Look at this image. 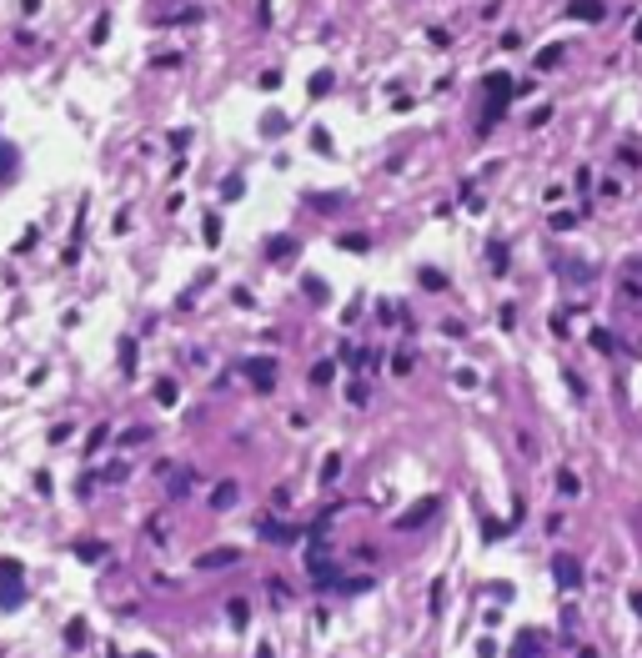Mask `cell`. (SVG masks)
Returning a JSON list of instances; mask_svg holds the SVG:
<instances>
[{"label":"cell","instance_id":"35","mask_svg":"<svg viewBox=\"0 0 642 658\" xmlns=\"http://www.w3.org/2000/svg\"><path fill=\"white\" fill-rule=\"evenodd\" d=\"M336 473H341V457H336V453H331V457H327V468H321V478H327V482H331V478H336Z\"/></svg>","mask_w":642,"mask_h":658},{"label":"cell","instance_id":"23","mask_svg":"<svg viewBox=\"0 0 642 658\" xmlns=\"http://www.w3.org/2000/svg\"><path fill=\"white\" fill-rule=\"evenodd\" d=\"M422 287H426V292H442V287H446V277H442V271H432V267H426V271H422Z\"/></svg>","mask_w":642,"mask_h":658},{"label":"cell","instance_id":"8","mask_svg":"<svg viewBox=\"0 0 642 658\" xmlns=\"http://www.w3.org/2000/svg\"><path fill=\"white\" fill-rule=\"evenodd\" d=\"M261 538H271V543H291V538H296V528L276 523V518H261Z\"/></svg>","mask_w":642,"mask_h":658},{"label":"cell","instance_id":"5","mask_svg":"<svg viewBox=\"0 0 642 658\" xmlns=\"http://www.w3.org/2000/svg\"><path fill=\"white\" fill-rule=\"evenodd\" d=\"M567 15H572V20H587V26H592V20H602V15H607V6H602V0H572Z\"/></svg>","mask_w":642,"mask_h":658},{"label":"cell","instance_id":"11","mask_svg":"<svg viewBox=\"0 0 642 658\" xmlns=\"http://www.w3.org/2000/svg\"><path fill=\"white\" fill-rule=\"evenodd\" d=\"M156 402H161V407H176V382H171V377L156 382Z\"/></svg>","mask_w":642,"mask_h":658},{"label":"cell","instance_id":"15","mask_svg":"<svg viewBox=\"0 0 642 658\" xmlns=\"http://www.w3.org/2000/svg\"><path fill=\"white\" fill-rule=\"evenodd\" d=\"M105 35H111V15H96V26H91V46H105Z\"/></svg>","mask_w":642,"mask_h":658},{"label":"cell","instance_id":"21","mask_svg":"<svg viewBox=\"0 0 642 658\" xmlns=\"http://www.w3.org/2000/svg\"><path fill=\"white\" fill-rule=\"evenodd\" d=\"M557 60H562V46H547V51L537 56V71H552V66H557Z\"/></svg>","mask_w":642,"mask_h":658},{"label":"cell","instance_id":"22","mask_svg":"<svg viewBox=\"0 0 642 658\" xmlns=\"http://www.w3.org/2000/svg\"><path fill=\"white\" fill-rule=\"evenodd\" d=\"M121 367H125V372L136 367V337H125V342H121Z\"/></svg>","mask_w":642,"mask_h":658},{"label":"cell","instance_id":"24","mask_svg":"<svg viewBox=\"0 0 642 658\" xmlns=\"http://www.w3.org/2000/svg\"><path fill=\"white\" fill-rule=\"evenodd\" d=\"M592 347H597V352H612L617 342H612V332H607V327H597V332H592Z\"/></svg>","mask_w":642,"mask_h":658},{"label":"cell","instance_id":"28","mask_svg":"<svg viewBox=\"0 0 642 658\" xmlns=\"http://www.w3.org/2000/svg\"><path fill=\"white\" fill-rule=\"evenodd\" d=\"M327 91H331V76H327V71L311 76V96H327Z\"/></svg>","mask_w":642,"mask_h":658},{"label":"cell","instance_id":"3","mask_svg":"<svg viewBox=\"0 0 642 658\" xmlns=\"http://www.w3.org/2000/svg\"><path fill=\"white\" fill-rule=\"evenodd\" d=\"M552 578H557L562 593H577V588H582V563L567 558V553H557V558H552Z\"/></svg>","mask_w":642,"mask_h":658},{"label":"cell","instance_id":"19","mask_svg":"<svg viewBox=\"0 0 642 658\" xmlns=\"http://www.w3.org/2000/svg\"><path fill=\"white\" fill-rule=\"evenodd\" d=\"M66 643H71V648H80V643H85V623H80V618H71V623H66Z\"/></svg>","mask_w":642,"mask_h":658},{"label":"cell","instance_id":"4","mask_svg":"<svg viewBox=\"0 0 642 658\" xmlns=\"http://www.w3.org/2000/svg\"><path fill=\"white\" fill-rule=\"evenodd\" d=\"M231 563H241V548H206V553L196 558L201 573H226Z\"/></svg>","mask_w":642,"mask_h":658},{"label":"cell","instance_id":"14","mask_svg":"<svg viewBox=\"0 0 642 658\" xmlns=\"http://www.w3.org/2000/svg\"><path fill=\"white\" fill-rule=\"evenodd\" d=\"M557 487H562L567 498H577V493H582V482H577V473H572V468H562V473H557Z\"/></svg>","mask_w":642,"mask_h":658},{"label":"cell","instance_id":"32","mask_svg":"<svg viewBox=\"0 0 642 658\" xmlns=\"http://www.w3.org/2000/svg\"><path fill=\"white\" fill-rule=\"evenodd\" d=\"M392 372H412V352H397L392 357Z\"/></svg>","mask_w":642,"mask_h":658},{"label":"cell","instance_id":"33","mask_svg":"<svg viewBox=\"0 0 642 658\" xmlns=\"http://www.w3.org/2000/svg\"><path fill=\"white\" fill-rule=\"evenodd\" d=\"M0 578H20V563L15 558H0Z\"/></svg>","mask_w":642,"mask_h":658},{"label":"cell","instance_id":"9","mask_svg":"<svg viewBox=\"0 0 642 658\" xmlns=\"http://www.w3.org/2000/svg\"><path fill=\"white\" fill-rule=\"evenodd\" d=\"M76 558H80V563H101V558H105V543H96V538H91V543H76Z\"/></svg>","mask_w":642,"mask_h":658},{"label":"cell","instance_id":"13","mask_svg":"<svg viewBox=\"0 0 642 658\" xmlns=\"http://www.w3.org/2000/svg\"><path fill=\"white\" fill-rule=\"evenodd\" d=\"M296 257V242L291 237H276V246H271V262H291Z\"/></svg>","mask_w":642,"mask_h":658},{"label":"cell","instance_id":"10","mask_svg":"<svg viewBox=\"0 0 642 658\" xmlns=\"http://www.w3.org/2000/svg\"><path fill=\"white\" fill-rule=\"evenodd\" d=\"M226 618L246 628V618H251V608H246V598H226Z\"/></svg>","mask_w":642,"mask_h":658},{"label":"cell","instance_id":"20","mask_svg":"<svg viewBox=\"0 0 642 658\" xmlns=\"http://www.w3.org/2000/svg\"><path fill=\"white\" fill-rule=\"evenodd\" d=\"M266 593H271V598H276V608H281V603H291V588H286L281 578H271V583H266Z\"/></svg>","mask_w":642,"mask_h":658},{"label":"cell","instance_id":"12","mask_svg":"<svg viewBox=\"0 0 642 658\" xmlns=\"http://www.w3.org/2000/svg\"><path fill=\"white\" fill-rule=\"evenodd\" d=\"M241 191H246V181H241L236 171H231V176L221 181V201H236V196H241Z\"/></svg>","mask_w":642,"mask_h":658},{"label":"cell","instance_id":"37","mask_svg":"<svg viewBox=\"0 0 642 658\" xmlns=\"http://www.w3.org/2000/svg\"><path fill=\"white\" fill-rule=\"evenodd\" d=\"M111 658H121V653H111Z\"/></svg>","mask_w":642,"mask_h":658},{"label":"cell","instance_id":"25","mask_svg":"<svg viewBox=\"0 0 642 658\" xmlns=\"http://www.w3.org/2000/svg\"><path fill=\"white\" fill-rule=\"evenodd\" d=\"M341 246H347V251H367L372 242H367V237H361V231H347V237H341Z\"/></svg>","mask_w":642,"mask_h":658},{"label":"cell","instance_id":"30","mask_svg":"<svg viewBox=\"0 0 642 658\" xmlns=\"http://www.w3.org/2000/svg\"><path fill=\"white\" fill-rule=\"evenodd\" d=\"M261 131H266V136H276V131H286V116H276V111H271V116H266V126H261Z\"/></svg>","mask_w":642,"mask_h":658},{"label":"cell","instance_id":"1","mask_svg":"<svg viewBox=\"0 0 642 658\" xmlns=\"http://www.w3.org/2000/svg\"><path fill=\"white\" fill-rule=\"evenodd\" d=\"M241 372H246V382L256 392H271L276 387V357H251V362H241Z\"/></svg>","mask_w":642,"mask_h":658},{"label":"cell","instance_id":"26","mask_svg":"<svg viewBox=\"0 0 642 658\" xmlns=\"http://www.w3.org/2000/svg\"><path fill=\"white\" fill-rule=\"evenodd\" d=\"M311 206H316V211H336L341 196H336V191H327V196H311Z\"/></svg>","mask_w":642,"mask_h":658},{"label":"cell","instance_id":"29","mask_svg":"<svg viewBox=\"0 0 642 658\" xmlns=\"http://www.w3.org/2000/svg\"><path fill=\"white\" fill-rule=\"evenodd\" d=\"M347 402H352V407H361V402H367V382H352V392H347Z\"/></svg>","mask_w":642,"mask_h":658},{"label":"cell","instance_id":"18","mask_svg":"<svg viewBox=\"0 0 642 658\" xmlns=\"http://www.w3.org/2000/svg\"><path fill=\"white\" fill-rule=\"evenodd\" d=\"M331 377H336V362H316V367H311V382H316V387H327Z\"/></svg>","mask_w":642,"mask_h":658},{"label":"cell","instance_id":"34","mask_svg":"<svg viewBox=\"0 0 642 658\" xmlns=\"http://www.w3.org/2000/svg\"><path fill=\"white\" fill-rule=\"evenodd\" d=\"M552 226H557V231H567V226H577V217H572V211H557V217H552Z\"/></svg>","mask_w":642,"mask_h":658},{"label":"cell","instance_id":"6","mask_svg":"<svg viewBox=\"0 0 642 658\" xmlns=\"http://www.w3.org/2000/svg\"><path fill=\"white\" fill-rule=\"evenodd\" d=\"M236 498H241V482H231V478H226L221 487H211V507H216V513H226Z\"/></svg>","mask_w":642,"mask_h":658},{"label":"cell","instance_id":"7","mask_svg":"<svg viewBox=\"0 0 642 658\" xmlns=\"http://www.w3.org/2000/svg\"><path fill=\"white\" fill-rule=\"evenodd\" d=\"M20 603H26V588H20V578H0V608H20Z\"/></svg>","mask_w":642,"mask_h":658},{"label":"cell","instance_id":"17","mask_svg":"<svg viewBox=\"0 0 642 658\" xmlns=\"http://www.w3.org/2000/svg\"><path fill=\"white\" fill-rule=\"evenodd\" d=\"M146 437H151V428H125V432H121V448H141Z\"/></svg>","mask_w":642,"mask_h":658},{"label":"cell","instance_id":"2","mask_svg":"<svg viewBox=\"0 0 642 658\" xmlns=\"http://www.w3.org/2000/svg\"><path fill=\"white\" fill-rule=\"evenodd\" d=\"M437 513H442V498H422V503H412V507L397 518V528H401V533H417V528H422L426 518H437Z\"/></svg>","mask_w":642,"mask_h":658},{"label":"cell","instance_id":"36","mask_svg":"<svg viewBox=\"0 0 642 658\" xmlns=\"http://www.w3.org/2000/svg\"><path fill=\"white\" fill-rule=\"evenodd\" d=\"M136 658H156V653H136Z\"/></svg>","mask_w":642,"mask_h":658},{"label":"cell","instance_id":"31","mask_svg":"<svg viewBox=\"0 0 642 658\" xmlns=\"http://www.w3.org/2000/svg\"><path fill=\"white\" fill-rule=\"evenodd\" d=\"M492 267H497V271L507 267V246H502V242H492Z\"/></svg>","mask_w":642,"mask_h":658},{"label":"cell","instance_id":"27","mask_svg":"<svg viewBox=\"0 0 642 658\" xmlns=\"http://www.w3.org/2000/svg\"><path fill=\"white\" fill-rule=\"evenodd\" d=\"M306 282V296H321V302H327V282H321V277H302Z\"/></svg>","mask_w":642,"mask_h":658},{"label":"cell","instance_id":"16","mask_svg":"<svg viewBox=\"0 0 642 658\" xmlns=\"http://www.w3.org/2000/svg\"><path fill=\"white\" fill-rule=\"evenodd\" d=\"M105 437H111V428H105V422H101V428H91V437H85V453H101Z\"/></svg>","mask_w":642,"mask_h":658}]
</instances>
